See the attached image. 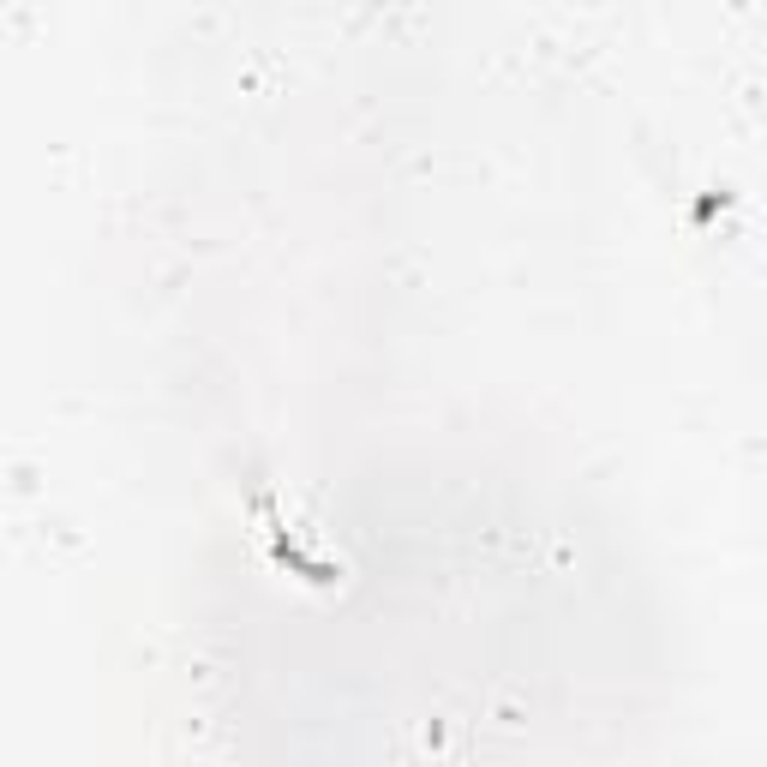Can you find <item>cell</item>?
Instances as JSON below:
<instances>
[{
	"instance_id": "6da1fadb",
	"label": "cell",
	"mask_w": 767,
	"mask_h": 767,
	"mask_svg": "<svg viewBox=\"0 0 767 767\" xmlns=\"http://www.w3.org/2000/svg\"><path fill=\"white\" fill-rule=\"evenodd\" d=\"M252 516H258V534L270 540V558L288 570V576H300V582H312V588H336L342 582V564H324V558H306L300 546H294V534H288V522L276 516V498L264 492L258 504H252Z\"/></svg>"
},
{
	"instance_id": "7a4b0ae2",
	"label": "cell",
	"mask_w": 767,
	"mask_h": 767,
	"mask_svg": "<svg viewBox=\"0 0 767 767\" xmlns=\"http://www.w3.org/2000/svg\"><path fill=\"white\" fill-rule=\"evenodd\" d=\"M738 6H744V0H738Z\"/></svg>"
}]
</instances>
